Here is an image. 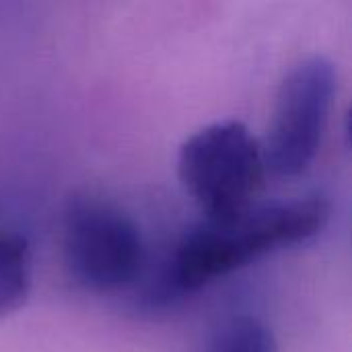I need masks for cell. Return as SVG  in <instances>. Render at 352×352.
I'll use <instances>...</instances> for the list:
<instances>
[{
  "instance_id": "obj_6",
  "label": "cell",
  "mask_w": 352,
  "mask_h": 352,
  "mask_svg": "<svg viewBox=\"0 0 352 352\" xmlns=\"http://www.w3.org/2000/svg\"><path fill=\"white\" fill-rule=\"evenodd\" d=\"M206 352H276V342L260 320L239 316L217 332Z\"/></svg>"
},
{
  "instance_id": "obj_1",
  "label": "cell",
  "mask_w": 352,
  "mask_h": 352,
  "mask_svg": "<svg viewBox=\"0 0 352 352\" xmlns=\"http://www.w3.org/2000/svg\"><path fill=\"white\" fill-rule=\"evenodd\" d=\"M330 221L322 196L256 204L227 223H206L188 231L167 266L161 291L169 299L196 293L252 262L320 235Z\"/></svg>"
},
{
  "instance_id": "obj_4",
  "label": "cell",
  "mask_w": 352,
  "mask_h": 352,
  "mask_svg": "<svg viewBox=\"0 0 352 352\" xmlns=\"http://www.w3.org/2000/svg\"><path fill=\"white\" fill-rule=\"evenodd\" d=\"M336 95V70L324 56L301 60L280 82L268 134L266 169L278 177L305 173L318 157Z\"/></svg>"
},
{
  "instance_id": "obj_5",
  "label": "cell",
  "mask_w": 352,
  "mask_h": 352,
  "mask_svg": "<svg viewBox=\"0 0 352 352\" xmlns=\"http://www.w3.org/2000/svg\"><path fill=\"white\" fill-rule=\"evenodd\" d=\"M31 283L33 264L27 239L0 227V322L25 305Z\"/></svg>"
},
{
  "instance_id": "obj_2",
  "label": "cell",
  "mask_w": 352,
  "mask_h": 352,
  "mask_svg": "<svg viewBox=\"0 0 352 352\" xmlns=\"http://www.w3.org/2000/svg\"><path fill=\"white\" fill-rule=\"evenodd\" d=\"M262 142L243 122H214L184 140L177 175L206 223H227L256 206L266 179Z\"/></svg>"
},
{
  "instance_id": "obj_3",
  "label": "cell",
  "mask_w": 352,
  "mask_h": 352,
  "mask_svg": "<svg viewBox=\"0 0 352 352\" xmlns=\"http://www.w3.org/2000/svg\"><path fill=\"white\" fill-rule=\"evenodd\" d=\"M62 254L70 276L93 293H113L136 280L144 248L136 223L116 204L82 196L62 217Z\"/></svg>"
}]
</instances>
